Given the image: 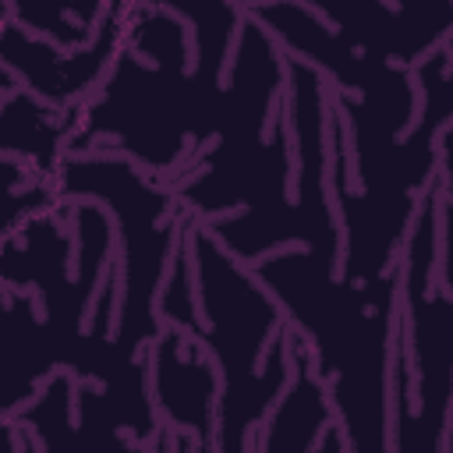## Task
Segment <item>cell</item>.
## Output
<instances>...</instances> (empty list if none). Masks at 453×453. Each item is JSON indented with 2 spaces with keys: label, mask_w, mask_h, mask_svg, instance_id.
<instances>
[{
  "label": "cell",
  "mask_w": 453,
  "mask_h": 453,
  "mask_svg": "<svg viewBox=\"0 0 453 453\" xmlns=\"http://www.w3.org/2000/svg\"><path fill=\"white\" fill-rule=\"evenodd\" d=\"M124 28H127V4H106V14L92 42L74 53H64L35 39L32 32L18 28L14 21H7L0 28V67H7L18 88L35 96L39 103L60 113H78L106 81L124 46Z\"/></svg>",
  "instance_id": "cell-1"
},
{
  "label": "cell",
  "mask_w": 453,
  "mask_h": 453,
  "mask_svg": "<svg viewBox=\"0 0 453 453\" xmlns=\"http://www.w3.org/2000/svg\"><path fill=\"white\" fill-rule=\"evenodd\" d=\"M21 432L39 453H152L117 421L99 386L57 372L18 414Z\"/></svg>",
  "instance_id": "cell-2"
},
{
  "label": "cell",
  "mask_w": 453,
  "mask_h": 453,
  "mask_svg": "<svg viewBox=\"0 0 453 453\" xmlns=\"http://www.w3.org/2000/svg\"><path fill=\"white\" fill-rule=\"evenodd\" d=\"M145 368L159 425L212 442L219 375L209 350L202 347V336L163 326V333L145 350Z\"/></svg>",
  "instance_id": "cell-3"
},
{
  "label": "cell",
  "mask_w": 453,
  "mask_h": 453,
  "mask_svg": "<svg viewBox=\"0 0 453 453\" xmlns=\"http://www.w3.org/2000/svg\"><path fill=\"white\" fill-rule=\"evenodd\" d=\"M74 124H78V113H60L18 88L0 103V156L21 159L39 173L57 177V166L67 156Z\"/></svg>",
  "instance_id": "cell-4"
},
{
  "label": "cell",
  "mask_w": 453,
  "mask_h": 453,
  "mask_svg": "<svg viewBox=\"0 0 453 453\" xmlns=\"http://www.w3.org/2000/svg\"><path fill=\"white\" fill-rule=\"evenodd\" d=\"M106 4H64V0H39V4H11V21L35 39L50 42L53 50L74 53L92 42Z\"/></svg>",
  "instance_id": "cell-5"
},
{
  "label": "cell",
  "mask_w": 453,
  "mask_h": 453,
  "mask_svg": "<svg viewBox=\"0 0 453 453\" xmlns=\"http://www.w3.org/2000/svg\"><path fill=\"white\" fill-rule=\"evenodd\" d=\"M57 202L60 198L53 188V177L39 173L21 159L0 156V241L18 226H25L32 216L50 212Z\"/></svg>",
  "instance_id": "cell-6"
},
{
  "label": "cell",
  "mask_w": 453,
  "mask_h": 453,
  "mask_svg": "<svg viewBox=\"0 0 453 453\" xmlns=\"http://www.w3.org/2000/svg\"><path fill=\"white\" fill-rule=\"evenodd\" d=\"M0 453H21V428H18V421L0 418Z\"/></svg>",
  "instance_id": "cell-7"
},
{
  "label": "cell",
  "mask_w": 453,
  "mask_h": 453,
  "mask_svg": "<svg viewBox=\"0 0 453 453\" xmlns=\"http://www.w3.org/2000/svg\"><path fill=\"white\" fill-rule=\"evenodd\" d=\"M18 92V81L11 78V71L7 67H0V103L7 99V96H14Z\"/></svg>",
  "instance_id": "cell-8"
}]
</instances>
